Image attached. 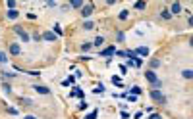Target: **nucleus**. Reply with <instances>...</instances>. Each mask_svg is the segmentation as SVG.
I'll return each instance as SVG.
<instances>
[{
  "mask_svg": "<svg viewBox=\"0 0 193 119\" xmlns=\"http://www.w3.org/2000/svg\"><path fill=\"white\" fill-rule=\"evenodd\" d=\"M149 96H151V100H155L156 104H160V106L166 104V96L158 90V89H151V90H149Z\"/></svg>",
  "mask_w": 193,
  "mask_h": 119,
  "instance_id": "1",
  "label": "nucleus"
},
{
  "mask_svg": "<svg viewBox=\"0 0 193 119\" xmlns=\"http://www.w3.org/2000/svg\"><path fill=\"white\" fill-rule=\"evenodd\" d=\"M145 79H147V81H149L151 85H155V86H160V85H162L160 81H158V77H156V73H155L153 69H149V71H147V73H145Z\"/></svg>",
  "mask_w": 193,
  "mask_h": 119,
  "instance_id": "2",
  "label": "nucleus"
},
{
  "mask_svg": "<svg viewBox=\"0 0 193 119\" xmlns=\"http://www.w3.org/2000/svg\"><path fill=\"white\" fill-rule=\"evenodd\" d=\"M14 31H16V33L19 35V39H21V40H23V42H29V40H31V37H29V33H27V31H25V29H21V25H16V27H14Z\"/></svg>",
  "mask_w": 193,
  "mask_h": 119,
  "instance_id": "3",
  "label": "nucleus"
},
{
  "mask_svg": "<svg viewBox=\"0 0 193 119\" xmlns=\"http://www.w3.org/2000/svg\"><path fill=\"white\" fill-rule=\"evenodd\" d=\"M93 12H95V2H89L87 6H85V4L81 6V16H83V17H89Z\"/></svg>",
  "mask_w": 193,
  "mask_h": 119,
  "instance_id": "4",
  "label": "nucleus"
},
{
  "mask_svg": "<svg viewBox=\"0 0 193 119\" xmlns=\"http://www.w3.org/2000/svg\"><path fill=\"white\" fill-rule=\"evenodd\" d=\"M168 12H170V16H172V14H174V16H180V14H181V4H180V2H172Z\"/></svg>",
  "mask_w": 193,
  "mask_h": 119,
  "instance_id": "5",
  "label": "nucleus"
},
{
  "mask_svg": "<svg viewBox=\"0 0 193 119\" xmlns=\"http://www.w3.org/2000/svg\"><path fill=\"white\" fill-rule=\"evenodd\" d=\"M114 52H116V46H108L104 50H100V58H110V56H114Z\"/></svg>",
  "mask_w": 193,
  "mask_h": 119,
  "instance_id": "6",
  "label": "nucleus"
},
{
  "mask_svg": "<svg viewBox=\"0 0 193 119\" xmlns=\"http://www.w3.org/2000/svg\"><path fill=\"white\" fill-rule=\"evenodd\" d=\"M8 50H10V54H12V56H19V54H21V46L18 44V42H12Z\"/></svg>",
  "mask_w": 193,
  "mask_h": 119,
  "instance_id": "7",
  "label": "nucleus"
},
{
  "mask_svg": "<svg viewBox=\"0 0 193 119\" xmlns=\"http://www.w3.org/2000/svg\"><path fill=\"white\" fill-rule=\"evenodd\" d=\"M33 89H35L37 94H50V89H47V86H43V85H35Z\"/></svg>",
  "mask_w": 193,
  "mask_h": 119,
  "instance_id": "8",
  "label": "nucleus"
},
{
  "mask_svg": "<svg viewBox=\"0 0 193 119\" xmlns=\"http://www.w3.org/2000/svg\"><path fill=\"white\" fill-rule=\"evenodd\" d=\"M41 39H43V40H47V42H56L54 33H43V35H41Z\"/></svg>",
  "mask_w": 193,
  "mask_h": 119,
  "instance_id": "9",
  "label": "nucleus"
},
{
  "mask_svg": "<svg viewBox=\"0 0 193 119\" xmlns=\"http://www.w3.org/2000/svg\"><path fill=\"white\" fill-rule=\"evenodd\" d=\"M135 54H139V56H149V48L147 46H139L137 50H133Z\"/></svg>",
  "mask_w": 193,
  "mask_h": 119,
  "instance_id": "10",
  "label": "nucleus"
},
{
  "mask_svg": "<svg viewBox=\"0 0 193 119\" xmlns=\"http://www.w3.org/2000/svg\"><path fill=\"white\" fill-rule=\"evenodd\" d=\"M6 17H8V19H16V17H19V12H18V10H8Z\"/></svg>",
  "mask_w": 193,
  "mask_h": 119,
  "instance_id": "11",
  "label": "nucleus"
},
{
  "mask_svg": "<svg viewBox=\"0 0 193 119\" xmlns=\"http://www.w3.org/2000/svg\"><path fill=\"white\" fill-rule=\"evenodd\" d=\"M181 75H184V79H193V71L191 69H184V71H181Z\"/></svg>",
  "mask_w": 193,
  "mask_h": 119,
  "instance_id": "12",
  "label": "nucleus"
},
{
  "mask_svg": "<svg viewBox=\"0 0 193 119\" xmlns=\"http://www.w3.org/2000/svg\"><path fill=\"white\" fill-rule=\"evenodd\" d=\"M93 44H95L97 48H100V46L104 44V37H97V39H95V42H93Z\"/></svg>",
  "mask_w": 193,
  "mask_h": 119,
  "instance_id": "13",
  "label": "nucleus"
},
{
  "mask_svg": "<svg viewBox=\"0 0 193 119\" xmlns=\"http://www.w3.org/2000/svg\"><path fill=\"white\" fill-rule=\"evenodd\" d=\"M128 17H130V10H122L120 16H118V19H122V21H124V19H128Z\"/></svg>",
  "mask_w": 193,
  "mask_h": 119,
  "instance_id": "14",
  "label": "nucleus"
},
{
  "mask_svg": "<svg viewBox=\"0 0 193 119\" xmlns=\"http://www.w3.org/2000/svg\"><path fill=\"white\" fill-rule=\"evenodd\" d=\"M19 102L23 104V106H27V108H29V106H33V100H31V98H19Z\"/></svg>",
  "mask_w": 193,
  "mask_h": 119,
  "instance_id": "15",
  "label": "nucleus"
},
{
  "mask_svg": "<svg viewBox=\"0 0 193 119\" xmlns=\"http://www.w3.org/2000/svg\"><path fill=\"white\" fill-rule=\"evenodd\" d=\"M160 17H162V19H170L172 16H170V12H168V10H162V12H160Z\"/></svg>",
  "mask_w": 193,
  "mask_h": 119,
  "instance_id": "16",
  "label": "nucleus"
},
{
  "mask_svg": "<svg viewBox=\"0 0 193 119\" xmlns=\"http://www.w3.org/2000/svg\"><path fill=\"white\" fill-rule=\"evenodd\" d=\"M93 27H95V25H93V21H85V23H83V29H87V31H91Z\"/></svg>",
  "mask_w": 193,
  "mask_h": 119,
  "instance_id": "17",
  "label": "nucleus"
},
{
  "mask_svg": "<svg viewBox=\"0 0 193 119\" xmlns=\"http://www.w3.org/2000/svg\"><path fill=\"white\" fill-rule=\"evenodd\" d=\"M70 6H72V8H81L83 2H79V0H74V2H70Z\"/></svg>",
  "mask_w": 193,
  "mask_h": 119,
  "instance_id": "18",
  "label": "nucleus"
},
{
  "mask_svg": "<svg viewBox=\"0 0 193 119\" xmlns=\"http://www.w3.org/2000/svg\"><path fill=\"white\" fill-rule=\"evenodd\" d=\"M116 39H118L120 42H124V39H126V35H124L122 31H118V33H116Z\"/></svg>",
  "mask_w": 193,
  "mask_h": 119,
  "instance_id": "19",
  "label": "nucleus"
},
{
  "mask_svg": "<svg viewBox=\"0 0 193 119\" xmlns=\"http://www.w3.org/2000/svg\"><path fill=\"white\" fill-rule=\"evenodd\" d=\"M112 83H114V85H118V86H122V79H120V77H116V75L112 77Z\"/></svg>",
  "mask_w": 193,
  "mask_h": 119,
  "instance_id": "20",
  "label": "nucleus"
},
{
  "mask_svg": "<svg viewBox=\"0 0 193 119\" xmlns=\"http://www.w3.org/2000/svg\"><path fill=\"white\" fill-rule=\"evenodd\" d=\"M131 92H133V96H137V94H141V89L139 86H131Z\"/></svg>",
  "mask_w": 193,
  "mask_h": 119,
  "instance_id": "21",
  "label": "nucleus"
},
{
  "mask_svg": "<svg viewBox=\"0 0 193 119\" xmlns=\"http://www.w3.org/2000/svg\"><path fill=\"white\" fill-rule=\"evenodd\" d=\"M87 108H89V104H87L85 100H81V102H79V110H87Z\"/></svg>",
  "mask_w": 193,
  "mask_h": 119,
  "instance_id": "22",
  "label": "nucleus"
},
{
  "mask_svg": "<svg viewBox=\"0 0 193 119\" xmlns=\"http://www.w3.org/2000/svg\"><path fill=\"white\" fill-rule=\"evenodd\" d=\"M91 46H93V44H91V42H85V44L81 46V50H83V52H87V50H91Z\"/></svg>",
  "mask_w": 193,
  "mask_h": 119,
  "instance_id": "23",
  "label": "nucleus"
},
{
  "mask_svg": "<svg viewBox=\"0 0 193 119\" xmlns=\"http://www.w3.org/2000/svg\"><path fill=\"white\" fill-rule=\"evenodd\" d=\"M160 66V60H151V67H158Z\"/></svg>",
  "mask_w": 193,
  "mask_h": 119,
  "instance_id": "24",
  "label": "nucleus"
},
{
  "mask_svg": "<svg viewBox=\"0 0 193 119\" xmlns=\"http://www.w3.org/2000/svg\"><path fill=\"white\" fill-rule=\"evenodd\" d=\"M135 8H137V10H145L147 4H145V2H137V4H135Z\"/></svg>",
  "mask_w": 193,
  "mask_h": 119,
  "instance_id": "25",
  "label": "nucleus"
},
{
  "mask_svg": "<svg viewBox=\"0 0 193 119\" xmlns=\"http://www.w3.org/2000/svg\"><path fill=\"white\" fill-rule=\"evenodd\" d=\"M6 6H8L10 10H16V2H14V0H10V2H6Z\"/></svg>",
  "mask_w": 193,
  "mask_h": 119,
  "instance_id": "26",
  "label": "nucleus"
},
{
  "mask_svg": "<svg viewBox=\"0 0 193 119\" xmlns=\"http://www.w3.org/2000/svg\"><path fill=\"white\" fill-rule=\"evenodd\" d=\"M4 77H6V79H14L16 73H8V71H4Z\"/></svg>",
  "mask_w": 193,
  "mask_h": 119,
  "instance_id": "27",
  "label": "nucleus"
},
{
  "mask_svg": "<svg viewBox=\"0 0 193 119\" xmlns=\"http://www.w3.org/2000/svg\"><path fill=\"white\" fill-rule=\"evenodd\" d=\"M0 62H2V63H6V62H8V58H6V54H4V52H0Z\"/></svg>",
  "mask_w": 193,
  "mask_h": 119,
  "instance_id": "28",
  "label": "nucleus"
},
{
  "mask_svg": "<svg viewBox=\"0 0 193 119\" xmlns=\"http://www.w3.org/2000/svg\"><path fill=\"white\" fill-rule=\"evenodd\" d=\"M99 92H104V86H103V85H100V86H97V89H95V94H99Z\"/></svg>",
  "mask_w": 193,
  "mask_h": 119,
  "instance_id": "29",
  "label": "nucleus"
},
{
  "mask_svg": "<svg viewBox=\"0 0 193 119\" xmlns=\"http://www.w3.org/2000/svg\"><path fill=\"white\" fill-rule=\"evenodd\" d=\"M128 100H130V102L133 104V102H137V96H133V94H130V96H128Z\"/></svg>",
  "mask_w": 193,
  "mask_h": 119,
  "instance_id": "30",
  "label": "nucleus"
},
{
  "mask_svg": "<svg viewBox=\"0 0 193 119\" xmlns=\"http://www.w3.org/2000/svg\"><path fill=\"white\" fill-rule=\"evenodd\" d=\"M114 54H116V56H118V58H124V56H126V52H122V50H116Z\"/></svg>",
  "mask_w": 193,
  "mask_h": 119,
  "instance_id": "31",
  "label": "nucleus"
},
{
  "mask_svg": "<svg viewBox=\"0 0 193 119\" xmlns=\"http://www.w3.org/2000/svg\"><path fill=\"white\" fill-rule=\"evenodd\" d=\"M33 40H37V42H39V40H43V39H41V35H39V33H33Z\"/></svg>",
  "mask_w": 193,
  "mask_h": 119,
  "instance_id": "32",
  "label": "nucleus"
},
{
  "mask_svg": "<svg viewBox=\"0 0 193 119\" xmlns=\"http://www.w3.org/2000/svg\"><path fill=\"white\" fill-rule=\"evenodd\" d=\"M85 119H97V112H93V113H89Z\"/></svg>",
  "mask_w": 193,
  "mask_h": 119,
  "instance_id": "33",
  "label": "nucleus"
},
{
  "mask_svg": "<svg viewBox=\"0 0 193 119\" xmlns=\"http://www.w3.org/2000/svg\"><path fill=\"white\" fill-rule=\"evenodd\" d=\"M8 113H12V115H16V113H18V110H16V108H8Z\"/></svg>",
  "mask_w": 193,
  "mask_h": 119,
  "instance_id": "34",
  "label": "nucleus"
},
{
  "mask_svg": "<svg viewBox=\"0 0 193 119\" xmlns=\"http://www.w3.org/2000/svg\"><path fill=\"white\" fill-rule=\"evenodd\" d=\"M149 119H162V115H158V113H153Z\"/></svg>",
  "mask_w": 193,
  "mask_h": 119,
  "instance_id": "35",
  "label": "nucleus"
},
{
  "mask_svg": "<svg viewBox=\"0 0 193 119\" xmlns=\"http://www.w3.org/2000/svg\"><path fill=\"white\" fill-rule=\"evenodd\" d=\"M54 31H56L58 35H62V29H60V25H54Z\"/></svg>",
  "mask_w": 193,
  "mask_h": 119,
  "instance_id": "36",
  "label": "nucleus"
},
{
  "mask_svg": "<svg viewBox=\"0 0 193 119\" xmlns=\"http://www.w3.org/2000/svg\"><path fill=\"white\" fill-rule=\"evenodd\" d=\"M23 119H35V117H33V115H25Z\"/></svg>",
  "mask_w": 193,
  "mask_h": 119,
  "instance_id": "37",
  "label": "nucleus"
}]
</instances>
